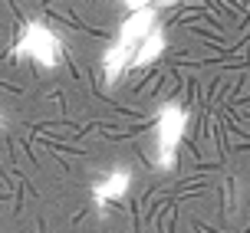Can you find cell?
Instances as JSON below:
<instances>
[{"label":"cell","instance_id":"4","mask_svg":"<svg viewBox=\"0 0 250 233\" xmlns=\"http://www.w3.org/2000/svg\"><path fill=\"white\" fill-rule=\"evenodd\" d=\"M128 187H132V171H128V168H115V171L102 174L99 181L92 184V204L99 210H105L109 204L122 200V197L128 194Z\"/></svg>","mask_w":250,"mask_h":233},{"label":"cell","instance_id":"1","mask_svg":"<svg viewBox=\"0 0 250 233\" xmlns=\"http://www.w3.org/2000/svg\"><path fill=\"white\" fill-rule=\"evenodd\" d=\"M125 10H128V17L119 26V39L102 56V73H105L109 86L119 82L125 73H132V62H135L142 43L148 39V33L155 26H162L158 13L165 10V3H125Z\"/></svg>","mask_w":250,"mask_h":233},{"label":"cell","instance_id":"2","mask_svg":"<svg viewBox=\"0 0 250 233\" xmlns=\"http://www.w3.org/2000/svg\"><path fill=\"white\" fill-rule=\"evenodd\" d=\"M188 109L171 98L165 102L158 115H155V135H151V164L158 171H171L178 161V148H181V138H185V128H188Z\"/></svg>","mask_w":250,"mask_h":233},{"label":"cell","instance_id":"3","mask_svg":"<svg viewBox=\"0 0 250 233\" xmlns=\"http://www.w3.org/2000/svg\"><path fill=\"white\" fill-rule=\"evenodd\" d=\"M13 56L17 59H33L40 66H46V69H56L66 59V46L43 20H26L20 37H17Z\"/></svg>","mask_w":250,"mask_h":233}]
</instances>
